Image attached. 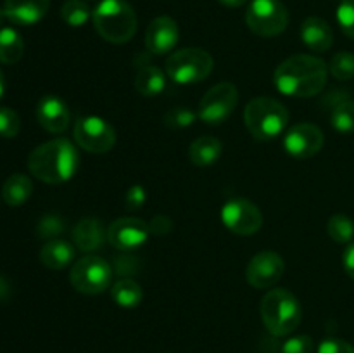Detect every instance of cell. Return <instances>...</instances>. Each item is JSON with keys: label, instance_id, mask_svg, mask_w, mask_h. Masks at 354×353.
I'll list each match as a JSON object with an SVG mask.
<instances>
[{"label": "cell", "instance_id": "obj_1", "mask_svg": "<svg viewBox=\"0 0 354 353\" xmlns=\"http://www.w3.org/2000/svg\"><path fill=\"white\" fill-rule=\"evenodd\" d=\"M328 66L324 59L310 54H297L280 62L273 75L277 90L283 96L315 97L327 85Z\"/></svg>", "mask_w": 354, "mask_h": 353}, {"label": "cell", "instance_id": "obj_2", "mask_svg": "<svg viewBox=\"0 0 354 353\" xmlns=\"http://www.w3.org/2000/svg\"><path fill=\"white\" fill-rule=\"evenodd\" d=\"M80 156L68 138H54L38 145L28 156V170L38 180L50 185L64 183L76 175Z\"/></svg>", "mask_w": 354, "mask_h": 353}, {"label": "cell", "instance_id": "obj_3", "mask_svg": "<svg viewBox=\"0 0 354 353\" xmlns=\"http://www.w3.org/2000/svg\"><path fill=\"white\" fill-rule=\"evenodd\" d=\"M259 311L266 331L277 338L289 336L299 327L303 320V308L297 298L290 291L280 287L265 294L259 305Z\"/></svg>", "mask_w": 354, "mask_h": 353}, {"label": "cell", "instance_id": "obj_4", "mask_svg": "<svg viewBox=\"0 0 354 353\" xmlns=\"http://www.w3.org/2000/svg\"><path fill=\"white\" fill-rule=\"evenodd\" d=\"M97 33L111 44H127L137 31V14L127 0H100L92 12Z\"/></svg>", "mask_w": 354, "mask_h": 353}, {"label": "cell", "instance_id": "obj_5", "mask_svg": "<svg viewBox=\"0 0 354 353\" xmlns=\"http://www.w3.org/2000/svg\"><path fill=\"white\" fill-rule=\"evenodd\" d=\"M289 111L272 97H256L245 106L244 123L256 141H272L287 132Z\"/></svg>", "mask_w": 354, "mask_h": 353}, {"label": "cell", "instance_id": "obj_6", "mask_svg": "<svg viewBox=\"0 0 354 353\" xmlns=\"http://www.w3.org/2000/svg\"><path fill=\"white\" fill-rule=\"evenodd\" d=\"M213 66V55L204 48H182L166 59V75L178 85H192L207 78Z\"/></svg>", "mask_w": 354, "mask_h": 353}, {"label": "cell", "instance_id": "obj_7", "mask_svg": "<svg viewBox=\"0 0 354 353\" xmlns=\"http://www.w3.org/2000/svg\"><path fill=\"white\" fill-rule=\"evenodd\" d=\"M113 265L95 255H86L73 265L69 280L82 294H100L113 286Z\"/></svg>", "mask_w": 354, "mask_h": 353}, {"label": "cell", "instance_id": "obj_8", "mask_svg": "<svg viewBox=\"0 0 354 353\" xmlns=\"http://www.w3.org/2000/svg\"><path fill=\"white\" fill-rule=\"evenodd\" d=\"M245 23L258 37L272 38L286 31L289 12L280 0H252L245 12Z\"/></svg>", "mask_w": 354, "mask_h": 353}, {"label": "cell", "instance_id": "obj_9", "mask_svg": "<svg viewBox=\"0 0 354 353\" xmlns=\"http://www.w3.org/2000/svg\"><path fill=\"white\" fill-rule=\"evenodd\" d=\"M237 102L239 92L234 83H216L201 99L199 107H197V118L206 125H220L230 118Z\"/></svg>", "mask_w": 354, "mask_h": 353}, {"label": "cell", "instance_id": "obj_10", "mask_svg": "<svg viewBox=\"0 0 354 353\" xmlns=\"http://www.w3.org/2000/svg\"><path fill=\"white\" fill-rule=\"evenodd\" d=\"M75 141L83 151L92 154L109 152L116 144L113 125L99 116H83L75 125Z\"/></svg>", "mask_w": 354, "mask_h": 353}, {"label": "cell", "instance_id": "obj_11", "mask_svg": "<svg viewBox=\"0 0 354 353\" xmlns=\"http://www.w3.org/2000/svg\"><path fill=\"white\" fill-rule=\"evenodd\" d=\"M221 221L234 234L252 235L261 228L263 213L252 201L235 197L221 208Z\"/></svg>", "mask_w": 354, "mask_h": 353}, {"label": "cell", "instance_id": "obj_12", "mask_svg": "<svg viewBox=\"0 0 354 353\" xmlns=\"http://www.w3.org/2000/svg\"><path fill=\"white\" fill-rule=\"evenodd\" d=\"M324 132L313 123H297L283 135V147L292 158L308 159L324 147Z\"/></svg>", "mask_w": 354, "mask_h": 353}, {"label": "cell", "instance_id": "obj_13", "mask_svg": "<svg viewBox=\"0 0 354 353\" xmlns=\"http://www.w3.org/2000/svg\"><path fill=\"white\" fill-rule=\"evenodd\" d=\"M286 263L275 251H261L251 258L245 269V279L254 289H270L283 275Z\"/></svg>", "mask_w": 354, "mask_h": 353}, {"label": "cell", "instance_id": "obj_14", "mask_svg": "<svg viewBox=\"0 0 354 353\" xmlns=\"http://www.w3.org/2000/svg\"><path fill=\"white\" fill-rule=\"evenodd\" d=\"M151 237L149 224L135 217L116 218L107 228V241L114 249L120 251H131L140 248Z\"/></svg>", "mask_w": 354, "mask_h": 353}, {"label": "cell", "instance_id": "obj_15", "mask_svg": "<svg viewBox=\"0 0 354 353\" xmlns=\"http://www.w3.org/2000/svg\"><path fill=\"white\" fill-rule=\"evenodd\" d=\"M180 40V28L169 16H158L145 31V47L151 54L162 55L171 52Z\"/></svg>", "mask_w": 354, "mask_h": 353}, {"label": "cell", "instance_id": "obj_16", "mask_svg": "<svg viewBox=\"0 0 354 353\" xmlns=\"http://www.w3.org/2000/svg\"><path fill=\"white\" fill-rule=\"evenodd\" d=\"M37 120L50 134H62L68 128L71 114L64 100L57 96H45L37 106Z\"/></svg>", "mask_w": 354, "mask_h": 353}, {"label": "cell", "instance_id": "obj_17", "mask_svg": "<svg viewBox=\"0 0 354 353\" xmlns=\"http://www.w3.org/2000/svg\"><path fill=\"white\" fill-rule=\"evenodd\" d=\"M50 0H6L3 12L9 21L19 26H31L44 19Z\"/></svg>", "mask_w": 354, "mask_h": 353}, {"label": "cell", "instance_id": "obj_18", "mask_svg": "<svg viewBox=\"0 0 354 353\" xmlns=\"http://www.w3.org/2000/svg\"><path fill=\"white\" fill-rule=\"evenodd\" d=\"M107 241V230L99 218H83L73 228V242L83 253L97 251Z\"/></svg>", "mask_w": 354, "mask_h": 353}, {"label": "cell", "instance_id": "obj_19", "mask_svg": "<svg viewBox=\"0 0 354 353\" xmlns=\"http://www.w3.org/2000/svg\"><path fill=\"white\" fill-rule=\"evenodd\" d=\"M301 38L304 45L313 52H327L334 44L330 24L317 16L306 17L301 26Z\"/></svg>", "mask_w": 354, "mask_h": 353}, {"label": "cell", "instance_id": "obj_20", "mask_svg": "<svg viewBox=\"0 0 354 353\" xmlns=\"http://www.w3.org/2000/svg\"><path fill=\"white\" fill-rule=\"evenodd\" d=\"M76 258V249L71 242L52 239L40 249V262L50 270H62L71 265Z\"/></svg>", "mask_w": 354, "mask_h": 353}, {"label": "cell", "instance_id": "obj_21", "mask_svg": "<svg viewBox=\"0 0 354 353\" xmlns=\"http://www.w3.org/2000/svg\"><path fill=\"white\" fill-rule=\"evenodd\" d=\"M223 142L213 135H203L190 144L189 158L196 166H211L221 158Z\"/></svg>", "mask_w": 354, "mask_h": 353}, {"label": "cell", "instance_id": "obj_22", "mask_svg": "<svg viewBox=\"0 0 354 353\" xmlns=\"http://www.w3.org/2000/svg\"><path fill=\"white\" fill-rule=\"evenodd\" d=\"M135 89L144 97H156L166 89V76L158 66L144 64L135 76Z\"/></svg>", "mask_w": 354, "mask_h": 353}, {"label": "cell", "instance_id": "obj_23", "mask_svg": "<svg viewBox=\"0 0 354 353\" xmlns=\"http://www.w3.org/2000/svg\"><path fill=\"white\" fill-rule=\"evenodd\" d=\"M31 194H33V182L24 173H14L3 182L2 196L9 206H21L30 199Z\"/></svg>", "mask_w": 354, "mask_h": 353}, {"label": "cell", "instance_id": "obj_24", "mask_svg": "<svg viewBox=\"0 0 354 353\" xmlns=\"http://www.w3.org/2000/svg\"><path fill=\"white\" fill-rule=\"evenodd\" d=\"M111 296L113 301L121 308H135L140 305L144 293L140 284L133 279H120L111 286Z\"/></svg>", "mask_w": 354, "mask_h": 353}, {"label": "cell", "instance_id": "obj_25", "mask_svg": "<svg viewBox=\"0 0 354 353\" xmlns=\"http://www.w3.org/2000/svg\"><path fill=\"white\" fill-rule=\"evenodd\" d=\"M24 52L23 37L14 28L0 30V62L2 64H16Z\"/></svg>", "mask_w": 354, "mask_h": 353}, {"label": "cell", "instance_id": "obj_26", "mask_svg": "<svg viewBox=\"0 0 354 353\" xmlns=\"http://www.w3.org/2000/svg\"><path fill=\"white\" fill-rule=\"evenodd\" d=\"M327 232L332 241L339 244H349L354 237V221L348 215H332L327 221Z\"/></svg>", "mask_w": 354, "mask_h": 353}, {"label": "cell", "instance_id": "obj_27", "mask_svg": "<svg viewBox=\"0 0 354 353\" xmlns=\"http://www.w3.org/2000/svg\"><path fill=\"white\" fill-rule=\"evenodd\" d=\"M330 123L341 134L354 132V100L346 99L330 109Z\"/></svg>", "mask_w": 354, "mask_h": 353}, {"label": "cell", "instance_id": "obj_28", "mask_svg": "<svg viewBox=\"0 0 354 353\" xmlns=\"http://www.w3.org/2000/svg\"><path fill=\"white\" fill-rule=\"evenodd\" d=\"M92 12H90L88 3L83 0H66L61 7V17L66 24L73 28H80L86 24Z\"/></svg>", "mask_w": 354, "mask_h": 353}, {"label": "cell", "instance_id": "obj_29", "mask_svg": "<svg viewBox=\"0 0 354 353\" xmlns=\"http://www.w3.org/2000/svg\"><path fill=\"white\" fill-rule=\"evenodd\" d=\"M328 71L335 80H341V82H348V80L354 78V54L342 51L332 55Z\"/></svg>", "mask_w": 354, "mask_h": 353}, {"label": "cell", "instance_id": "obj_30", "mask_svg": "<svg viewBox=\"0 0 354 353\" xmlns=\"http://www.w3.org/2000/svg\"><path fill=\"white\" fill-rule=\"evenodd\" d=\"M197 114L190 111L185 106H175L171 109L166 111L165 114V125L166 127L173 128V130H182V128L190 127L196 121Z\"/></svg>", "mask_w": 354, "mask_h": 353}, {"label": "cell", "instance_id": "obj_31", "mask_svg": "<svg viewBox=\"0 0 354 353\" xmlns=\"http://www.w3.org/2000/svg\"><path fill=\"white\" fill-rule=\"evenodd\" d=\"M21 130V118L10 107H0V137L14 138Z\"/></svg>", "mask_w": 354, "mask_h": 353}, {"label": "cell", "instance_id": "obj_32", "mask_svg": "<svg viewBox=\"0 0 354 353\" xmlns=\"http://www.w3.org/2000/svg\"><path fill=\"white\" fill-rule=\"evenodd\" d=\"M62 230H64V220H62L61 217H57V215H45V217L38 221L37 232L38 237L41 239L52 241V239H55L57 235H61Z\"/></svg>", "mask_w": 354, "mask_h": 353}, {"label": "cell", "instance_id": "obj_33", "mask_svg": "<svg viewBox=\"0 0 354 353\" xmlns=\"http://www.w3.org/2000/svg\"><path fill=\"white\" fill-rule=\"evenodd\" d=\"M337 23L346 37L354 40V0H342L337 7Z\"/></svg>", "mask_w": 354, "mask_h": 353}, {"label": "cell", "instance_id": "obj_34", "mask_svg": "<svg viewBox=\"0 0 354 353\" xmlns=\"http://www.w3.org/2000/svg\"><path fill=\"white\" fill-rule=\"evenodd\" d=\"M140 262L131 255H118L113 262V272L120 275V279H130L138 272Z\"/></svg>", "mask_w": 354, "mask_h": 353}, {"label": "cell", "instance_id": "obj_35", "mask_svg": "<svg viewBox=\"0 0 354 353\" xmlns=\"http://www.w3.org/2000/svg\"><path fill=\"white\" fill-rule=\"evenodd\" d=\"M280 353H315V341L308 334L292 336L283 343Z\"/></svg>", "mask_w": 354, "mask_h": 353}, {"label": "cell", "instance_id": "obj_36", "mask_svg": "<svg viewBox=\"0 0 354 353\" xmlns=\"http://www.w3.org/2000/svg\"><path fill=\"white\" fill-rule=\"evenodd\" d=\"M317 353H354V346L342 339L328 338L318 345Z\"/></svg>", "mask_w": 354, "mask_h": 353}, {"label": "cell", "instance_id": "obj_37", "mask_svg": "<svg viewBox=\"0 0 354 353\" xmlns=\"http://www.w3.org/2000/svg\"><path fill=\"white\" fill-rule=\"evenodd\" d=\"M145 199H147V194H145L144 187L133 185L128 189L127 196H124V204H127L128 210H138V208L144 206Z\"/></svg>", "mask_w": 354, "mask_h": 353}, {"label": "cell", "instance_id": "obj_38", "mask_svg": "<svg viewBox=\"0 0 354 353\" xmlns=\"http://www.w3.org/2000/svg\"><path fill=\"white\" fill-rule=\"evenodd\" d=\"M149 228H151V234L165 235L171 232L173 221L171 218L166 217V215H156V217L151 220V224H149Z\"/></svg>", "mask_w": 354, "mask_h": 353}, {"label": "cell", "instance_id": "obj_39", "mask_svg": "<svg viewBox=\"0 0 354 353\" xmlns=\"http://www.w3.org/2000/svg\"><path fill=\"white\" fill-rule=\"evenodd\" d=\"M342 265H344L346 273H348L351 279H354V242H349L344 249V255H342Z\"/></svg>", "mask_w": 354, "mask_h": 353}, {"label": "cell", "instance_id": "obj_40", "mask_svg": "<svg viewBox=\"0 0 354 353\" xmlns=\"http://www.w3.org/2000/svg\"><path fill=\"white\" fill-rule=\"evenodd\" d=\"M220 3H223L225 7H241L244 3H248L249 0H218Z\"/></svg>", "mask_w": 354, "mask_h": 353}, {"label": "cell", "instance_id": "obj_41", "mask_svg": "<svg viewBox=\"0 0 354 353\" xmlns=\"http://www.w3.org/2000/svg\"><path fill=\"white\" fill-rule=\"evenodd\" d=\"M3 92H6V78H3V73L0 71V99H2Z\"/></svg>", "mask_w": 354, "mask_h": 353}, {"label": "cell", "instance_id": "obj_42", "mask_svg": "<svg viewBox=\"0 0 354 353\" xmlns=\"http://www.w3.org/2000/svg\"><path fill=\"white\" fill-rule=\"evenodd\" d=\"M3 19H6V12H3V9H0V30H2Z\"/></svg>", "mask_w": 354, "mask_h": 353}, {"label": "cell", "instance_id": "obj_43", "mask_svg": "<svg viewBox=\"0 0 354 353\" xmlns=\"http://www.w3.org/2000/svg\"><path fill=\"white\" fill-rule=\"evenodd\" d=\"M341 2H342V0H341Z\"/></svg>", "mask_w": 354, "mask_h": 353}]
</instances>
